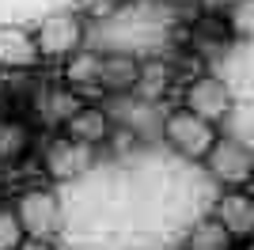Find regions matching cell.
Returning <instances> with one entry per match:
<instances>
[{"label":"cell","instance_id":"obj_1","mask_svg":"<svg viewBox=\"0 0 254 250\" xmlns=\"http://www.w3.org/2000/svg\"><path fill=\"white\" fill-rule=\"evenodd\" d=\"M15 216H19V228L27 239H57L64 228V208L57 201L53 189H23L15 197Z\"/></svg>","mask_w":254,"mask_h":250},{"label":"cell","instance_id":"obj_2","mask_svg":"<svg viewBox=\"0 0 254 250\" xmlns=\"http://www.w3.org/2000/svg\"><path fill=\"white\" fill-rule=\"evenodd\" d=\"M216 136H220L216 125L193 118L190 110H171V114L163 118V140H167V148L175 156L190 159V163H201Z\"/></svg>","mask_w":254,"mask_h":250},{"label":"cell","instance_id":"obj_3","mask_svg":"<svg viewBox=\"0 0 254 250\" xmlns=\"http://www.w3.org/2000/svg\"><path fill=\"white\" fill-rule=\"evenodd\" d=\"M34 46H38V57H50V61L72 57L84 46V19L72 11H53L34 27Z\"/></svg>","mask_w":254,"mask_h":250},{"label":"cell","instance_id":"obj_4","mask_svg":"<svg viewBox=\"0 0 254 250\" xmlns=\"http://www.w3.org/2000/svg\"><path fill=\"white\" fill-rule=\"evenodd\" d=\"M95 167V148L80 144L72 136H53L42 148V171L50 182H80Z\"/></svg>","mask_w":254,"mask_h":250},{"label":"cell","instance_id":"obj_5","mask_svg":"<svg viewBox=\"0 0 254 250\" xmlns=\"http://www.w3.org/2000/svg\"><path fill=\"white\" fill-rule=\"evenodd\" d=\"M232 106H235V95L220 76H197L182 91V110H190L193 118H201L209 125H220L232 114Z\"/></svg>","mask_w":254,"mask_h":250},{"label":"cell","instance_id":"obj_6","mask_svg":"<svg viewBox=\"0 0 254 250\" xmlns=\"http://www.w3.org/2000/svg\"><path fill=\"white\" fill-rule=\"evenodd\" d=\"M205 171H209L216 182H224V186H232V189H239L251 178V167H254V159H251V148L247 144H239L235 136H216L212 140V148L205 152Z\"/></svg>","mask_w":254,"mask_h":250},{"label":"cell","instance_id":"obj_7","mask_svg":"<svg viewBox=\"0 0 254 250\" xmlns=\"http://www.w3.org/2000/svg\"><path fill=\"white\" fill-rule=\"evenodd\" d=\"M38 46H34V31L23 23H0V68L8 72H31L38 68Z\"/></svg>","mask_w":254,"mask_h":250},{"label":"cell","instance_id":"obj_8","mask_svg":"<svg viewBox=\"0 0 254 250\" xmlns=\"http://www.w3.org/2000/svg\"><path fill=\"white\" fill-rule=\"evenodd\" d=\"M212 216L220 220V228L228 231L235 243L251 239V231H254V197L247 189H224L216 208H212Z\"/></svg>","mask_w":254,"mask_h":250},{"label":"cell","instance_id":"obj_9","mask_svg":"<svg viewBox=\"0 0 254 250\" xmlns=\"http://www.w3.org/2000/svg\"><path fill=\"white\" fill-rule=\"evenodd\" d=\"M61 72H64V87H72L76 95H95V91H103V87H99V76H103V53L80 46L72 57H64Z\"/></svg>","mask_w":254,"mask_h":250},{"label":"cell","instance_id":"obj_10","mask_svg":"<svg viewBox=\"0 0 254 250\" xmlns=\"http://www.w3.org/2000/svg\"><path fill=\"white\" fill-rule=\"evenodd\" d=\"M110 129H114V125H110V114L95 103H84L64 122V136H72V140H80V144H87V148H99L103 140H110Z\"/></svg>","mask_w":254,"mask_h":250},{"label":"cell","instance_id":"obj_11","mask_svg":"<svg viewBox=\"0 0 254 250\" xmlns=\"http://www.w3.org/2000/svg\"><path fill=\"white\" fill-rule=\"evenodd\" d=\"M80 106H84V99L72 87H64V83H50V87H42V91L34 95V114L46 125H64Z\"/></svg>","mask_w":254,"mask_h":250},{"label":"cell","instance_id":"obj_12","mask_svg":"<svg viewBox=\"0 0 254 250\" xmlns=\"http://www.w3.org/2000/svg\"><path fill=\"white\" fill-rule=\"evenodd\" d=\"M137 76H140V61L126 50H114V53H103V76H99V87L103 91H118L126 95L137 87Z\"/></svg>","mask_w":254,"mask_h":250},{"label":"cell","instance_id":"obj_13","mask_svg":"<svg viewBox=\"0 0 254 250\" xmlns=\"http://www.w3.org/2000/svg\"><path fill=\"white\" fill-rule=\"evenodd\" d=\"M31 152V129L15 118H0V167L19 163Z\"/></svg>","mask_w":254,"mask_h":250},{"label":"cell","instance_id":"obj_14","mask_svg":"<svg viewBox=\"0 0 254 250\" xmlns=\"http://www.w3.org/2000/svg\"><path fill=\"white\" fill-rule=\"evenodd\" d=\"M186 250H235V239L220 228L216 216H201L186 235Z\"/></svg>","mask_w":254,"mask_h":250},{"label":"cell","instance_id":"obj_15","mask_svg":"<svg viewBox=\"0 0 254 250\" xmlns=\"http://www.w3.org/2000/svg\"><path fill=\"white\" fill-rule=\"evenodd\" d=\"M167 87H171L167 64H159V61H140V76H137L133 95H140L144 103H156V99H163V91H167Z\"/></svg>","mask_w":254,"mask_h":250},{"label":"cell","instance_id":"obj_16","mask_svg":"<svg viewBox=\"0 0 254 250\" xmlns=\"http://www.w3.org/2000/svg\"><path fill=\"white\" fill-rule=\"evenodd\" d=\"M224 31L232 38H251L254 34V0H232L224 8Z\"/></svg>","mask_w":254,"mask_h":250},{"label":"cell","instance_id":"obj_17","mask_svg":"<svg viewBox=\"0 0 254 250\" xmlns=\"http://www.w3.org/2000/svg\"><path fill=\"white\" fill-rule=\"evenodd\" d=\"M27 239L19 228V216L11 205H0V250H19V243Z\"/></svg>","mask_w":254,"mask_h":250},{"label":"cell","instance_id":"obj_18","mask_svg":"<svg viewBox=\"0 0 254 250\" xmlns=\"http://www.w3.org/2000/svg\"><path fill=\"white\" fill-rule=\"evenodd\" d=\"M114 8H118V0H84V11H87V15H99V19L110 15Z\"/></svg>","mask_w":254,"mask_h":250},{"label":"cell","instance_id":"obj_19","mask_svg":"<svg viewBox=\"0 0 254 250\" xmlns=\"http://www.w3.org/2000/svg\"><path fill=\"white\" fill-rule=\"evenodd\" d=\"M19 250H57V247H53V243H46V239H23Z\"/></svg>","mask_w":254,"mask_h":250}]
</instances>
